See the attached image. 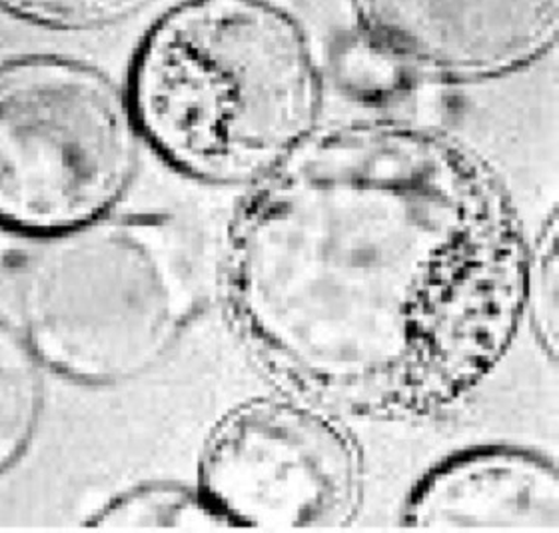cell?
<instances>
[{
  "mask_svg": "<svg viewBox=\"0 0 559 533\" xmlns=\"http://www.w3.org/2000/svg\"><path fill=\"white\" fill-rule=\"evenodd\" d=\"M559 218L554 209L530 238L524 280V324L551 364L559 352Z\"/></svg>",
  "mask_w": 559,
  "mask_h": 533,
  "instance_id": "8fae6325",
  "label": "cell"
},
{
  "mask_svg": "<svg viewBox=\"0 0 559 533\" xmlns=\"http://www.w3.org/2000/svg\"><path fill=\"white\" fill-rule=\"evenodd\" d=\"M86 525L117 532L233 530L199 484L185 486L170 482H151L120 491L94 511L93 520Z\"/></svg>",
  "mask_w": 559,
  "mask_h": 533,
  "instance_id": "9c48e42d",
  "label": "cell"
},
{
  "mask_svg": "<svg viewBox=\"0 0 559 533\" xmlns=\"http://www.w3.org/2000/svg\"><path fill=\"white\" fill-rule=\"evenodd\" d=\"M400 525L424 532H559L558 462L515 443L457 450L414 484Z\"/></svg>",
  "mask_w": 559,
  "mask_h": 533,
  "instance_id": "52a82bcc",
  "label": "cell"
},
{
  "mask_svg": "<svg viewBox=\"0 0 559 533\" xmlns=\"http://www.w3.org/2000/svg\"><path fill=\"white\" fill-rule=\"evenodd\" d=\"M45 366L26 334L0 318V475L35 440L47 402Z\"/></svg>",
  "mask_w": 559,
  "mask_h": 533,
  "instance_id": "ba28073f",
  "label": "cell"
},
{
  "mask_svg": "<svg viewBox=\"0 0 559 533\" xmlns=\"http://www.w3.org/2000/svg\"><path fill=\"white\" fill-rule=\"evenodd\" d=\"M328 84L366 108L388 110L421 91L400 60L372 38L354 31L336 43L324 60Z\"/></svg>",
  "mask_w": 559,
  "mask_h": 533,
  "instance_id": "30bf717a",
  "label": "cell"
},
{
  "mask_svg": "<svg viewBox=\"0 0 559 533\" xmlns=\"http://www.w3.org/2000/svg\"><path fill=\"white\" fill-rule=\"evenodd\" d=\"M326 69L302 21L276 0H180L130 70L140 134L199 182L248 188L324 122Z\"/></svg>",
  "mask_w": 559,
  "mask_h": 533,
  "instance_id": "7a4b0ae2",
  "label": "cell"
},
{
  "mask_svg": "<svg viewBox=\"0 0 559 533\" xmlns=\"http://www.w3.org/2000/svg\"><path fill=\"white\" fill-rule=\"evenodd\" d=\"M354 31L392 52L419 88L503 81L558 45L559 0H348Z\"/></svg>",
  "mask_w": 559,
  "mask_h": 533,
  "instance_id": "8992f818",
  "label": "cell"
},
{
  "mask_svg": "<svg viewBox=\"0 0 559 533\" xmlns=\"http://www.w3.org/2000/svg\"><path fill=\"white\" fill-rule=\"evenodd\" d=\"M197 484L230 528L342 532L360 518L368 467L346 417L276 388L210 429Z\"/></svg>",
  "mask_w": 559,
  "mask_h": 533,
  "instance_id": "5b68a950",
  "label": "cell"
},
{
  "mask_svg": "<svg viewBox=\"0 0 559 533\" xmlns=\"http://www.w3.org/2000/svg\"><path fill=\"white\" fill-rule=\"evenodd\" d=\"M142 146L105 72L62 57L0 67V226L48 238L115 214Z\"/></svg>",
  "mask_w": 559,
  "mask_h": 533,
  "instance_id": "277c9868",
  "label": "cell"
},
{
  "mask_svg": "<svg viewBox=\"0 0 559 533\" xmlns=\"http://www.w3.org/2000/svg\"><path fill=\"white\" fill-rule=\"evenodd\" d=\"M527 246L508 186L452 130L324 120L246 188L222 300L280 390L344 417L433 419L512 348Z\"/></svg>",
  "mask_w": 559,
  "mask_h": 533,
  "instance_id": "6da1fadb",
  "label": "cell"
},
{
  "mask_svg": "<svg viewBox=\"0 0 559 533\" xmlns=\"http://www.w3.org/2000/svg\"><path fill=\"white\" fill-rule=\"evenodd\" d=\"M160 0H0L12 21L55 33H98L129 23Z\"/></svg>",
  "mask_w": 559,
  "mask_h": 533,
  "instance_id": "7c38bea8",
  "label": "cell"
},
{
  "mask_svg": "<svg viewBox=\"0 0 559 533\" xmlns=\"http://www.w3.org/2000/svg\"><path fill=\"white\" fill-rule=\"evenodd\" d=\"M204 274L197 246L170 218L115 212L45 238L24 276V334L69 378L127 382L187 332Z\"/></svg>",
  "mask_w": 559,
  "mask_h": 533,
  "instance_id": "3957f363",
  "label": "cell"
}]
</instances>
